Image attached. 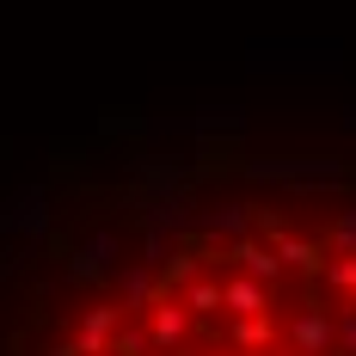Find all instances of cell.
I'll return each instance as SVG.
<instances>
[{
	"mask_svg": "<svg viewBox=\"0 0 356 356\" xmlns=\"http://www.w3.org/2000/svg\"><path fill=\"white\" fill-rule=\"evenodd\" d=\"M264 246L283 258V270H289V277H307V283H320V277H325V264H332V252H325L320 240H301V234H289L277 215H264Z\"/></svg>",
	"mask_w": 356,
	"mask_h": 356,
	"instance_id": "obj_1",
	"label": "cell"
},
{
	"mask_svg": "<svg viewBox=\"0 0 356 356\" xmlns=\"http://www.w3.org/2000/svg\"><path fill=\"white\" fill-rule=\"evenodd\" d=\"M332 344H338V320L325 314L320 295H307L301 314L289 320V350H295V356H332Z\"/></svg>",
	"mask_w": 356,
	"mask_h": 356,
	"instance_id": "obj_2",
	"label": "cell"
},
{
	"mask_svg": "<svg viewBox=\"0 0 356 356\" xmlns=\"http://www.w3.org/2000/svg\"><path fill=\"white\" fill-rule=\"evenodd\" d=\"M147 338H154V350H184V338H191V307L178 301V295H154V307H147Z\"/></svg>",
	"mask_w": 356,
	"mask_h": 356,
	"instance_id": "obj_3",
	"label": "cell"
},
{
	"mask_svg": "<svg viewBox=\"0 0 356 356\" xmlns=\"http://www.w3.org/2000/svg\"><path fill=\"white\" fill-rule=\"evenodd\" d=\"M215 258H221V264H234V270H246V277H258L264 289H277V283L289 277V270H283V258L264 246V240H252V234H240L234 246H221Z\"/></svg>",
	"mask_w": 356,
	"mask_h": 356,
	"instance_id": "obj_4",
	"label": "cell"
},
{
	"mask_svg": "<svg viewBox=\"0 0 356 356\" xmlns=\"http://www.w3.org/2000/svg\"><path fill=\"white\" fill-rule=\"evenodd\" d=\"M117 332H123V307H117V301H99V307L80 314V325H74L68 344L80 356H111V338H117Z\"/></svg>",
	"mask_w": 356,
	"mask_h": 356,
	"instance_id": "obj_5",
	"label": "cell"
},
{
	"mask_svg": "<svg viewBox=\"0 0 356 356\" xmlns=\"http://www.w3.org/2000/svg\"><path fill=\"white\" fill-rule=\"evenodd\" d=\"M221 314H234V320H264L270 314V289L246 277V270H227L221 277Z\"/></svg>",
	"mask_w": 356,
	"mask_h": 356,
	"instance_id": "obj_6",
	"label": "cell"
},
{
	"mask_svg": "<svg viewBox=\"0 0 356 356\" xmlns=\"http://www.w3.org/2000/svg\"><path fill=\"white\" fill-rule=\"evenodd\" d=\"M283 344V332L277 320L264 314V320H234V356H252V350H277Z\"/></svg>",
	"mask_w": 356,
	"mask_h": 356,
	"instance_id": "obj_7",
	"label": "cell"
},
{
	"mask_svg": "<svg viewBox=\"0 0 356 356\" xmlns=\"http://www.w3.org/2000/svg\"><path fill=\"white\" fill-rule=\"evenodd\" d=\"M184 307H191V320H215L221 314V277H197L184 289Z\"/></svg>",
	"mask_w": 356,
	"mask_h": 356,
	"instance_id": "obj_8",
	"label": "cell"
},
{
	"mask_svg": "<svg viewBox=\"0 0 356 356\" xmlns=\"http://www.w3.org/2000/svg\"><path fill=\"white\" fill-rule=\"evenodd\" d=\"M117 289H123V301H136V307H154V295H160L147 270H123V277H117Z\"/></svg>",
	"mask_w": 356,
	"mask_h": 356,
	"instance_id": "obj_9",
	"label": "cell"
},
{
	"mask_svg": "<svg viewBox=\"0 0 356 356\" xmlns=\"http://www.w3.org/2000/svg\"><path fill=\"white\" fill-rule=\"evenodd\" d=\"M154 350V338H147V325H123L117 338H111V356H147Z\"/></svg>",
	"mask_w": 356,
	"mask_h": 356,
	"instance_id": "obj_10",
	"label": "cell"
},
{
	"mask_svg": "<svg viewBox=\"0 0 356 356\" xmlns=\"http://www.w3.org/2000/svg\"><path fill=\"white\" fill-rule=\"evenodd\" d=\"M320 283H325V289H350V295H356V258H350V252H344V258H332Z\"/></svg>",
	"mask_w": 356,
	"mask_h": 356,
	"instance_id": "obj_11",
	"label": "cell"
},
{
	"mask_svg": "<svg viewBox=\"0 0 356 356\" xmlns=\"http://www.w3.org/2000/svg\"><path fill=\"white\" fill-rule=\"evenodd\" d=\"M166 283H197V252H178V258H166Z\"/></svg>",
	"mask_w": 356,
	"mask_h": 356,
	"instance_id": "obj_12",
	"label": "cell"
},
{
	"mask_svg": "<svg viewBox=\"0 0 356 356\" xmlns=\"http://www.w3.org/2000/svg\"><path fill=\"white\" fill-rule=\"evenodd\" d=\"M338 344H344V356H356V307L338 320Z\"/></svg>",
	"mask_w": 356,
	"mask_h": 356,
	"instance_id": "obj_13",
	"label": "cell"
},
{
	"mask_svg": "<svg viewBox=\"0 0 356 356\" xmlns=\"http://www.w3.org/2000/svg\"><path fill=\"white\" fill-rule=\"evenodd\" d=\"M43 356H80V350H74V344H56V350H43Z\"/></svg>",
	"mask_w": 356,
	"mask_h": 356,
	"instance_id": "obj_14",
	"label": "cell"
},
{
	"mask_svg": "<svg viewBox=\"0 0 356 356\" xmlns=\"http://www.w3.org/2000/svg\"><path fill=\"white\" fill-rule=\"evenodd\" d=\"M197 356H203V350H197ZM221 356H234V350H221Z\"/></svg>",
	"mask_w": 356,
	"mask_h": 356,
	"instance_id": "obj_15",
	"label": "cell"
}]
</instances>
